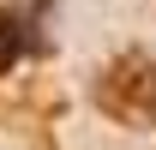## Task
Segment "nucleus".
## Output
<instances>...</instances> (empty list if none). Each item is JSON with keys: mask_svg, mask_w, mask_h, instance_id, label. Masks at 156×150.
Listing matches in <instances>:
<instances>
[{"mask_svg": "<svg viewBox=\"0 0 156 150\" xmlns=\"http://www.w3.org/2000/svg\"><path fill=\"white\" fill-rule=\"evenodd\" d=\"M96 102L120 126H156V54H120L96 78Z\"/></svg>", "mask_w": 156, "mask_h": 150, "instance_id": "1", "label": "nucleus"}]
</instances>
